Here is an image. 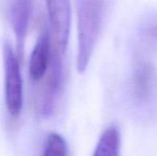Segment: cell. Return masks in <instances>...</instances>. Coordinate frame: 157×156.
Wrapping results in <instances>:
<instances>
[{"label": "cell", "mask_w": 157, "mask_h": 156, "mask_svg": "<svg viewBox=\"0 0 157 156\" xmlns=\"http://www.w3.org/2000/svg\"><path fill=\"white\" fill-rule=\"evenodd\" d=\"M105 0H78L77 2V59L76 67L83 73L89 65L101 29Z\"/></svg>", "instance_id": "6da1fadb"}, {"label": "cell", "mask_w": 157, "mask_h": 156, "mask_svg": "<svg viewBox=\"0 0 157 156\" xmlns=\"http://www.w3.org/2000/svg\"><path fill=\"white\" fill-rule=\"evenodd\" d=\"M4 103L9 115L16 119L21 116L24 104L21 59L10 42L3 44Z\"/></svg>", "instance_id": "7a4b0ae2"}, {"label": "cell", "mask_w": 157, "mask_h": 156, "mask_svg": "<svg viewBox=\"0 0 157 156\" xmlns=\"http://www.w3.org/2000/svg\"><path fill=\"white\" fill-rule=\"evenodd\" d=\"M64 52L57 46L52 50V58L49 70L46 75V81L42 94L40 95V102L37 104L39 111L42 116H50L56 108L57 102L62 91L63 86V60Z\"/></svg>", "instance_id": "3957f363"}, {"label": "cell", "mask_w": 157, "mask_h": 156, "mask_svg": "<svg viewBox=\"0 0 157 156\" xmlns=\"http://www.w3.org/2000/svg\"><path fill=\"white\" fill-rule=\"evenodd\" d=\"M45 3L55 44L64 52L71 29V0H45Z\"/></svg>", "instance_id": "277c9868"}, {"label": "cell", "mask_w": 157, "mask_h": 156, "mask_svg": "<svg viewBox=\"0 0 157 156\" xmlns=\"http://www.w3.org/2000/svg\"><path fill=\"white\" fill-rule=\"evenodd\" d=\"M155 83V71L152 62L143 55L135 57L132 64V93L138 102H147L151 97Z\"/></svg>", "instance_id": "5b68a950"}, {"label": "cell", "mask_w": 157, "mask_h": 156, "mask_svg": "<svg viewBox=\"0 0 157 156\" xmlns=\"http://www.w3.org/2000/svg\"><path fill=\"white\" fill-rule=\"evenodd\" d=\"M50 34L46 28L40 33L29 59V76L32 81L39 82L47 75L52 58Z\"/></svg>", "instance_id": "8992f818"}, {"label": "cell", "mask_w": 157, "mask_h": 156, "mask_svg": "<svg viewBox=\"0 0 157 156\" xmlns=\"http://www.w3.org/2000/svg\"><path fill=\"white\" fill-rule=\"evenodd\" d=\"M32 0H13L10 6V23L16 41V52L21 60L25 40L31 19Z\"/></svg>", "instance_id": "52a82bcc"}, {"label": "cell", "mask_w": 157, "mask_h": 156, "mask_svg": "<svg viewBox=\"0 0 157 156\" xmlns=\"http://www.w3.org/2000/svg\"><path fill=\"white\" fill-rule=\"evenodd\" d=\"M120 131L116 126H109L101 134L93 156H120Z\"/></svg>", "instance_id": "ba28073f"}, {"label": "cell", "mask_w": 157, "mask_h": 156, "mask_svg": "<svg viewBox=\"0 0 157 156\" xmlns=\"http://www.w3.org/2000/svg\"><path fill=\"white\" fill-rule=\"evenodd\" d=\"M42 156H67V146L62 136L58 133L49 134L44 143Z\"/></svg>", "instance_id": "9c48e42d"}, {"label": "cell", "mask_w": 157, "mask_h": 156, "mask_svg": "<svg viewBox=\"0 0 157 156\" xmlns=\"http://www.w3.org/2000/svg\"><path fill=\"white\" fill-rule=\"evenodd\" d=\"M144 32L151 41L157 42V13L147 21L144 27Z\"/></svg>", "instance_id": "30bf717a"}]
</instances>
